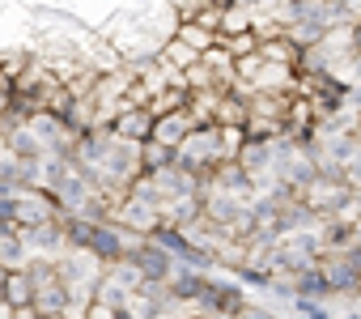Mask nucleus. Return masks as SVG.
<instances>
[{
    "label": "nucleus",
    "instance_id": "nucleus-1",
    "mask_svg": "<svg viewBox=\"0 0 361 319\" xmlns=\"http://www.w3.org/2000/svg\"><path fill=\"white\" fill-rule=\"evenodd\" d=\"M128 264H136V272L145 281H170L174 277V255L166 247H157L153 239H145L140 247H132L128 251Z\"/></svg>",
    "mask_w": 361,
    "mask_h": 319
},
{
    "label": "nucleus",
    "instance_id": "nucleus-2",
    "mask_svg": "<svg viewBox=\"0 0 361 319\" xmlns=\"http://www.w3.org/2000/svg\"><path fill=\"white\" fill-rule=\"evenodd\" d=\"M56 196L51 192H39V188H26L18 192V226L22 230H35V226H51L56 222Z\"/></svg>",
    "mask_w": 361,
    "mask_h": 319
},
{
    "label": "nucleus",
    "instance_id": "nucleus-3",
    "mask_svg": "<svg viewBox=\"0 0 361 319\" xmlns=\"http://www.w3.org/2000/svg\"><path fill=\"white\" fill-rule=\"evenodd\" d=\"M85 251H94L102 264H119V260H128V239H123L111 222H94L90 247H85Z\"/></svg>",
    "mask_w": 361,
    "mask_h": 319
},
{
    "label": "nucleus",
    "instance_id": "nucleus-4",
    "mask_svg": "<svg viewBox=\"0 0 361 319\" xmlns=\"http://www.w3.org/2000/svg\"><path fill=\"white\" fill-rule=\"evenodd\" d=\"M0 298H5L9 306H35V277H30V268L5 272V281H0Z\"/></svg>",
    "mask_w": 361,
    "mask_h": 319
},
{
    "label": "nucleus",
    "instance_id": "nucleus-5",
    "mask_svg": "<svg viewBox=\"0 0 361 319\" xmlns=\"http://www.w3.org/2000/svg\"><path fill=\"white\" fill-rule=\"evenodd\" d=\"M344 200H348V188H344V183L314 179V183L306 188V209H310V213H314V209H319V213H323V209H340Z\"/></svg>",
    "mask_w": 361,
    "mask_h": 319
},
{
    "label": "nucleus",
    "instance_id": "nucleus-6",
    "mask_svg": "<svg viewBox=\"0 0 361 319\" xmlns=\"http://www.w3.org/2000/svg\"><path fill=\"white\" fill-rule=\"evenodd\" d=\"M166 60H170L174 68H183V73H188V68H192V64H200L204 56H200L196 47H188L183 39H174V43H166Z\"/></svg>",
    "mask_w": 361,
    "mask_h": 319
},
{
    "label": "nucleus",
    "instance_id": "nucleus-7",
    "mask_svg": "<svg viewBox=\"0 0 361 319\" xmlns=\"http://www.w3.org/2000/svg\"><path fill=\"white\" fill-rule=\"evenodd\" d=\"M293 315H302V319H340L336 311H331V302H319V298H293Z\"/></svg>",
    "mask_w": 361,
    "mask_h": 319
},
{
    "label": "nucleus",
    "instance_id": "nucleus-8",
    "mask_svg": "<svg viewBox=\"0 0 361 319\" xmlns=\"http://www.w3.org/2000/svg\"><path fill=\"white\" fill-rule=\"evenodd\" d=\"M238 319H276V315H272L268 306H247V311H243Z\"/></svg>",
    "mask_w": 361,
    "mask_h": 319
},
{
    "label": "nucleus",
    "instance_id": "nucleus-9",
    "mask_svg": "<svg viewBox=\"0 0 361 319\" xmlns=\"http://www.w3.org/2000/svg\"><path fill=\"white\" fill-rule=\"evenodd\" d=\"M9 107V94H5V85H0V111H5Z\"/></svg>",
    "mask_w": 361,
    "mask_h": 319
},
{
    "label": "nucleus",
    "instance_id": "nucleus-10",
    "mask_svg": "<svg viewBox=\"0 0 361 319\" xmlns=\"http://www.w3.org/2000/svg\"><path fill=\"white\" fill-rule=\"evenodd\" d=\"M340 319H361V311H348V315H340Z\"/></svg>",
    "mask_w": 361,
    "mask_h": 319
},
{
    "label": "nucleus",
    "instance_id": "nucleus-11",
    "mask_svg": "<svg viewBox=\"0 0 361 319\" xmlns=\"http://www.w3.org/2000/svg\"><path fill=\"white\" fill-rule=\"evenodd\" d=\"M357 247H361V222H357Z\"/></svg>",
    "mask_w": 361,
    "mask_h": 319
},
{
    "label": "nucleus",
    "instance_id": "nucleus-12",
    "mask_svg": "<svg viewBox=\"0 0 361 319\" xmlns=\"http://www.w3.org/2000/svg\"><path fill=\"white\" fill-rule=\"evenodd\" d=\"M357 294H361V277H357Z\"/></svg>",
    "mask_w": 361,
    "mask_h": 319
}]
</instances>
